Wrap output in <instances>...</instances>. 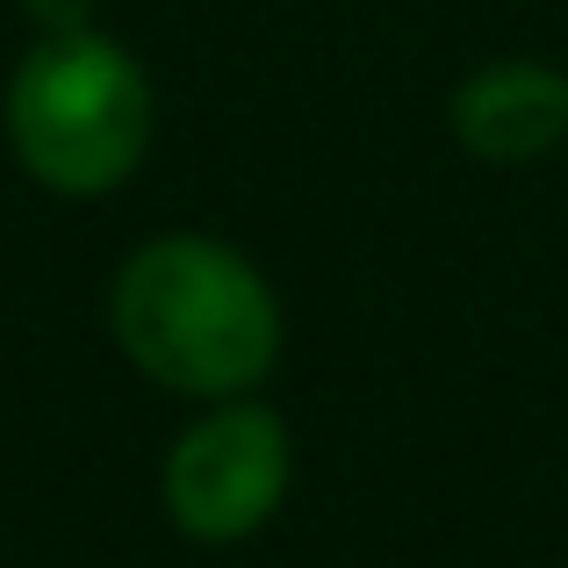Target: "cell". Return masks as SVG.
I'll list each match as a JSON object with an SVG mask.
<instances>
[{
  "mask_svg": "<svg viewBox=\"0 0 568 568\" xmlns=\"http://www.w3.org/2000/svg\"><path fill=\"white\" fill-rule=\"evenodd\" d=\"M109 332L144 382L194 403L245 396L281 361V295L223 237H152L109 288Z\"/></svg>",
  "mask_w": 568,
  "mask_h": 568,
  "instance_id": "cell-1",
  "label": "cell"
},
{
  "mask_svg": "<svg viewBox=\"0 0 568 568\" xmlns=\"http://www.w3.org/2000/svg\"><path fill=\"white\" fill-rule=\"evenodd\" d=\"M446 130L483 166H532L568 138V72L540 58H497L446 94Z\"/></svg>",
  "mask_w": 568,
  "mask_h": 568,
  "instance_id": "cell-4",
  "label": "cell"
},
{
  "mask_svg": "<svg viewBox=\"0 0 568 568\" xmlns=\"http://www.w3.org/2000/svg\"><path fill=\"white\" fill-rule=\"evenodd\" d=\"M0 123L37 187L87 202L123 187L152 144V80L101 29L37 37L8 72Z\"/></svg>",
  "mask_w": 568,
  "mask_h": 568,
  "instance_id": "cell-2",
  "label": "cell"
},
{
  "mask_svg": "<svg viewBox=\"0 0 568 568\" xmlns=\"http://www.w3.org/2000/svg\"><path fill=\"white\" fill-rule=\"evenodd\" d=\"M288 483H295L288 417H281L274 403L223 396L166 446L159 504H166V518L187 540L231 547V540H252V532L281 511Z\"/></svg>",
  "mask_w": 568,
  "mask_h": 568,
  "instance_id": "cell-3",
  "label": "cell"
},
{
  "mask_svg": "<svg viewBox=\"0 0 568 568\" xmlns=\"http://www.w3.org/2000/svg\"><path fill=\"white\" fill-rule=\"evenodd\" d=\"M22 14L37 22V37H72V29H94V0H22Z\"/></svg>",
  "mask_w": 568,
  "mask_h": 568,
  "instance_id": "cell-5",
  "label": "cell"
}]
</instances>
